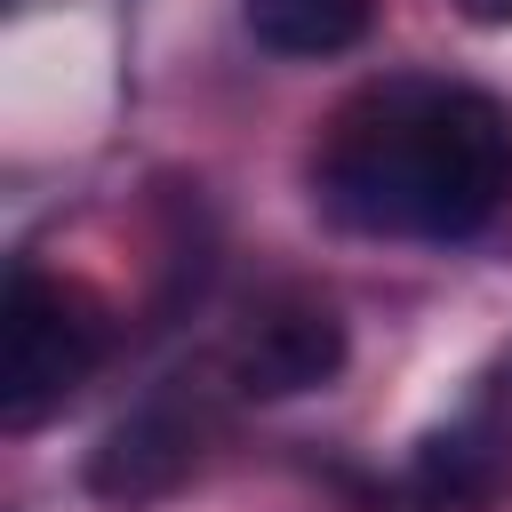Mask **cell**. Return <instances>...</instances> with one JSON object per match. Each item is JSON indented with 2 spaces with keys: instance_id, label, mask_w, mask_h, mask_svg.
Here are the masks:
<instances>
[{
  "instance_id": "1",
  "label": "cell",
  "mask_w": 512,
  "mask_h": 512,
  "mask_svg": "<svg viewBox=\"0 0 512 512\" xmlns=\"http://www.w3.org/2000/svg\"><path fill=\"white\" fill-rule=\"evenodd\" d=\"M512 192V120L488 88L400 80L352 104L320 152V200L360 232L472 240Z\"/></svg>"
},
{
  "instance_id": "2",
  "label": "cell",
  "mask_w": 512,
  "mask_h": 512,
  "mask_svg": "<svg viewBox=\"0 0 512 512\" xmlns=\"http://www.w3.org/2000/svg\"><path fill=\"white\" fill-rule=\"evenodd\" d=\"M104 360V320L88 312V296L40 280L32 264H16L8 280V384H0V424L32 432L48 408H64L72 384H88V368Z\"/></svg>"
},
{
  "instance_id": "3",
  "label": "cell",
  "mask_w": 512,
  "mask_h": 512,
  "mask_svg": "<svg viewBox=\"0 0 512 512\" xmlns=\"http://www.w3.org/2000/svg\"><path fill=\"white\" fill-rule=\"evenodd\" d=\"M344 368V320L320 304V296H280L264 304L240 344H232V384L248 400H288V392H312Z\"/></svg>"
},
{
  "instance_id": "4",
  "label": "cell",
  "mask_w": 512,
  "mask_h": 512,
  "mask_svg": "<svg viewBox=\"0 0 512 512\" xmlns=\"http://www.w3.org/2000/svg\"><path fill=\"white\" fill-rule=\"evenodd\" d=\"M192 456H200L192 416H184L176 400H144V408H128V416L96 440L88 488H96L104 504H152V496H168V488L192 472Z\"/></svg>"
},
{
  "instance_id": "5",
  "label": "cell",
  "mask_w": 512,
  "mask_h": 512,
  "mask_svg": "<svg viewBox=\"0 0 512 512\" xmlns=\"http://www.w3.org/2000/svg\"><path fill=\"white\" fill-rule=\"evenodd\" d=\"M400 496H408V512H488L504 496V456L464 424L424 432L408 472H400Z\"/></svg>"
},
{
  "instance_id": "6",
  "label": "cell",
  "mask_w": 512,
  "mask_h": 512,
  "mask_svg": "<svg viewBox=\"0 0 512 512\" xmlns=\"http://www.w3.org/2000/svg\"><path fill=\"white\" fill-rule=\"evenodd\" d=\"M240 16L272 56H344L368 32V0H240Z\"/></svg>"
},
{
  "instance_id": "7",
  "label": "cell",
  "mask_w": 512,
  "mask_h": 512,
  "mask_svg": "<svg viewBox=\"0 0 512 512\" xmlns=\"http://www.w3.org/2000/svg\"><path fill=\"white\" fill-rule=\"evenodd\" d=\"M464 8H472L480 24H504V16H512V0H464Z\"/></svg>"
}]
</instances>
